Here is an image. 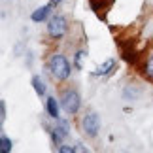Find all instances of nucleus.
Returning a JSON list of instances; mask_svg holds the SVG:
<instances>
[{
  "instance_id": "1",
  "label": "nucleus",
  "mask_w": 153,
  "mask_h": 153,
  "mask_svg": "<svg viewBox=\"0 0 153 153\" xmlns=\"http://www.w3.org/2000/svg\"><path fill=\"white\" fill-rule=\"evenodd\" d=\"M48 70L51 72V76L59 81H64L70 78V72H72V64L68 62V59L64 55H59V53H55V55L49 57L48 61Z\"/></svg>"
},
{
  "instance_id": "2",
  "label": "nucleus",
  "mask_w": 153,
  "mask_h": 153,
  "mask_svg": "<svg viewBox=\"0 0 153 153\" xmlns=\"http://www.w3.org/2000/svg\"><path fill=\"white\" fill-rule=\"evenodd\" d=\"M61 106H62V110L66 111V114H70V115L78 114V110H79V106H81L79 93L76 91V89L62 91V95H61Z\"/></svg>"
},
{
  "instance_id": "8",
  "label": "nucleus",
  "mask_w": 153,
  "mask_h": 153,
  "mask_svg": "<svg viewBox=\"0 0 153 153\" xmlns=\"http://www.w3.org/2000/svg\"><path fill=\"white\" fill-rule=\"evenodd\" d=\"M53 2H49L48 6H42V8H38L36 11L32 13V21L34 23H40V21H44V19H48V15L51 13V8H53Z\"/></svg>"
},
{
  "instance_id": "14",
  "label": "nucleus",
  "mask_w": 153,
  "mask_h": 153,
  "mask_svg": "<svg viewBox=\"0 0 153 153\" xmlns=\"http://www.w3.org/2000/svg\"><path fill=\"white\" fill-rule=\"evenodd\" d=\"M0 151L2 153H10L11 151V140L10 138H6V136L0 138Z\"/></svg>"
},
{
  "instance_id": "4",
  "label": "nucleus",
  "mask_w": 153,
  "mask_h": 153,
  "mask_svg": "<svg viewBox=\"0 0 153 153\" xmlns=\"http://www.w3.org/2000/svg\"><path fill=\"white\" fill-rule=\"evenodd\" d=\"M81 128L89 138H95L98 131H100V117H98L95 111H89L83 119H81Z\"/></svg>"
},
{
  "instance_id": "16",
  "label": "nucleus",
  "mask_w": 153,
  "mask_h": 153,
  "mask_svg": "<svg viewBox=\"0 0 153 153\" xmlns=\"http://www.w3.org/2000/svg\"><path fill=\"white\" fill-rule=\"evenodd\" d=\"M57 151H61V153H74V151H78L74 148V146H59Z\"/></svg>"
},
{
  "instance_id": "9",
  "label": "nucleus",
  "mask_w": 153,
  "mask_h": 153,
  "mask_svg": "<svg viewBox=\"0 0 153 153\" xmlns=\"http://www.w3.org/2000/svg\"><path fill=\"white\" fill-rule=\"evenodd\" d=\"M45 110H48L49 117H53V119H59V104L53 97L48 98V102H45Z\"/></svg>"
},
{
  "instance_id": "12",
  "label": "nucleus",
  "mask_w": 153,
  "mask_h": 153,
  "mask_svg": "<svg viewBox=\"0 0 153 153\" xmlns=\"http://www.w3.org/2000/svg\"><path fill=\"white\" fill-rule=\"evenodd\" d=\"M123 97H125L127 100H128V98H131V100H136V98L140 97V89H136L134 85H128L127 89L123 91Z\"/></svg>"
},
{
  "instance_id": "5",
  "label": "nucleus",
  "mask_w": 153,
  "mask_h": 153,
  "mask_svg": "<svg viewBox=\"0 0 153 153\" xmlns=\"http://www.w3.org/2000/svg\"><path fill=\"white\" fill-rule=\"evenodd\" d=\"M119 45H121L123 59H125L127 62H131V64H138V61H140V53L132 48V44H131V42H128V44H121V42H119Z\"/></svg>"
},
{
  "instance_id": "10",
  "label": "nucleus",
  "mask_w": 153,
  "mask_h": 153,
  "mask_svg": "<svg viewBox=\"0 0 153 153\" xmlns=\"http://www.w3.org/2000/svg\"><path fill=\"white\" fill-rule=\"evenodd\" d=\"M111 2H114V0H89V4H91L93 11H97L98 15H100V10L110 8V6H111Z\"/></svg>"
},
{
  "instance_id": "13",
  "label": "nucleus",
  "mask_w": 153,
  "mask_h": 153,
  "mask_svg": "<svg viewBox=\"0 0 153 153\" xmlns=\"http://www.w3.org/2000/svg\"><path fill=\"white\" fill-rule=\"evenodd\" d=\"M144 74L148 76L149 79H153V55H149L148 59H146V62H144Z\"/></svg>"
},
{
  "instance_id": "17",
  "label": "nucleus",
  "mask_w": 153,
  "mask_h": 153,
  "mask_svg": "<svg viewBox=\"0 0 153 153\" xmlns=\"http://www.w3.org/2000/svg\"><path fill=\"white\" fill-rule=\"evenodd\" d=\"M4 119H6V104L2 100V102H0V121L4 123Z\"/></svg>"
},
{
  "instance_id": "3",
  "label": "nucleus",
  "mask_w": 153,
  "mask_h": 153,
  "mask_svg": "<svg viewBox=\"0 0 153 153\" xmlns=\"http://www.w3.org/2000/svg\"><path fill=\"white\" fill-rule=\"evenodd\" d=\"M66 30H68V25H66V19H64L62 15H53L51 19H49L48 32H49L51 38H55V40L62 38L64 34H66Z\"/></svg>"
},
{
  "instance_id": "18",
  "label": "nucleus",
  "mask_w": 153,
  "mask_h": 153,
  "mask_svg": "<svg viewBox=\"0 0 153 153\" xmlns=\"http://www.w3.org/2000/svg\"><path fill=\"white\" fill-rule=\"evenodd\" d=\"M51 2H53V4H55V6H57L59 2H62V0H51Z\"/></svg>"
},
{
  "instance_id": "6",
  "label": "nucleus",
  "mask_w": 153,
  "mask_h": 153,
  "mask_svg": "<svg viewBox=\"0 0 153 153\" xmlns=\"http://www.w3.org/2000/svg\"><path fill=\"white\" fill-rule=\"evenodd\" d=\"M66 134H68V128H66V123L62 121L59 127H55V128L51 131V140H53V144H55V146H61V142L66 138Z\"/></svg>"
},
{
  "instance_id": "7",
  "label": "nucleus",
  "mask_w": 153,
  "mask_h": 153,
  "mask_svg": "<svg viewBox=\"0 0 153 153\" xmlns=\"http://www.w3.org/2000/svg\"><path fill=\"white\" fill-rule=\"evenodd\" d=\"M115 66H117L115 59H108L104 64H100V66L95 70V76H110V74L115 70Z\"/></svg>"
},
{
  "instance_id": "15",
  "label": "nucleus",
  "mask_w": 153,
  "mask_h": 153,
  "mask_svg": "<svg viewBox=\"0 0 153 153\" xmlns=\"http://www.w3.org/2000/svg\"><path fill=\"white\" fill-rule=\"evenodd\" d=\"M85 55H87V51H83V49H79L78 53H76V59H74V62H76V66H78V68H81V62H83Z\"/></svg>"
},
{
  "instance_id": "11",
  "label": "nucleus",
  "mask_w": 153,
  "mask_h": 153,
  "mask_svg": "<svg viewBox=\"0 0 153 153\" xmlns=\"http://www.w3.org/2000/svg\"><path fill=\"white\" fill-rule=\"evenodd\" d=\"M32 87H34V91H36L40 97H45V83L42 81L40 76H34L32 78Z\"/></svg>"
}]
</instances>
